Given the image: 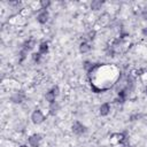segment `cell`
Listing matches in <instances>:
<instances>
[{
  "label": "cell",
  "mask_w": 147,
  "mask_h": 147,
  "mask_svg": "<svg viewBox=\"0 0 147 147\" xmlns=\"http://www.w3.org/2000/svg\"><path fill=\"white\" fill-rule=\"evenodd\" d=\"M31 122L34 124V125H39V124H41V123H44L45 122V119H46V116H45V114L42 113V110H40V109H34L32 113H31Z\"/></svg>",
  "instance_id": "obj_1"
},
{
  "label": "cell",
  "mask_w": 147,
  "mask_h": 147,
  "mask_svg": "<svg viewBox=\"0 0 147 147\" xmlns=\"http://www.w3.org/2000/svg\"><path fill=\"white\" fill-rule=\"evenodd\" d=\"M42 140V136L40 133H33L28 138V145L30 147H39Z\"/></svg>",
  "instance_id": "obj_2"
},
{
  "label": "cell",
  "mask_w": 147,
  "mask_h": 147,
  "mask_svg": "<svg viewBox=\"0 0 147 147\" xmlns=\"http://www.w3.org/2000/svg\"><path fill=\"white\" fill-rule=\"evenodd\" d=\"M86 130H87L86 126H85L83 123H80L79 121H75V122L72 123V125H71V131H72L75 134H77V136H80V134L85 133Z\"/></svg>",
  "instance_id": "obj_3"
},
{
  "label": "cell",
  "mask_w": 147,
  "mask_h": 147,
  "mask_svg": "<svg viewBox=\"0 0 147 147\" xmlns=\"http://www.w3.org/2000/svg\"><path fill=\"white\" fill-rule=\"evenodd\" d=\"M25 99V93L23 91H17V92H14L11 95H10V101L13 103H21L23 102Z\"/></svg>",
  "instance_id": "obj_4"
},
{
  "label": "cell",
  "mask_w": 147,
  "mask_h": 147,
  "mask_svg": "<svg viewBox=\"0 0 147 147\" xmlns=\"http://www.w3.org/2000/svg\"><path fill=\"white\" fill-rule=\"evenodd\" d=\"M49 20V11L48 10H40L37 15V22L41 25L46 24Z\"/></svg>",
  "instance_id": "obj_5"
},
{
  "label": "cell",
  "mask_w": 147,
  "mask_h": 147,
  "mask_svg": "<svg viewBox=\"0 0 147 147\" xmlns=\"http://www.w3.org/2000/svg\"><path fill=\"white\" fill-rule=\"evenodd\" d=\"M110 110H111V105H110L109 102H103V103H101L100 107H99V114H100V116H102V117L108 116V115L110 114Z\"/></svg>",
  "instance_id": "obj_6"
},
{
  "label": "cell",
  "mask_w": 147,
  "mask_h": 147,
  "mask_svg": "<svg viewBox=\"0 0 147 147\" xmlns=\"http://www.w3.org/2000/svg\"><path fill=\"white\" fill-rule=\"evenodd\" d=\"M59 110H60V105H59L57 101H55L54 103H51L48 106V114L51 116H55L59 113Z\"/></svg>",
  "instance_id": "obj_7"
},
{
  "label": "cell",
  "mask_w": 147,
  "mask_h": 147,
  "mask_svg": "<svg viewBox=\"0 0 147 147\" xmlns=\"http://www.w3.org/2000/svg\"><path fill=\"white\" fill-rule=\"evenodd\" d=\"M91 45H90V42L88 41H86V40H84V41H82L80 44H79V53H82V54H86V53H88L90 51H91Z\"/></svg>",
  "instance_id": "obj_8"
},
{
  "label": "cell",
  "mask_w": 147,
  "mask_h": 147,
  "mask_svg": "<svg viewBox=\"0 0 147 147\" xmlns=\"http://www.w3.org/2000/svg\"><path fill=\"white\" fill-rule=\"evenodd\" d=\"M38 52H39L41 55H46V54L49 52L48 42H46V41H41V42L38 45Z\"/></svg>",
  "instance_id": "obj_9"
},
{
  "label": "cell",
  "mask_w": 147,
  "mask_h": 147,
  "mask_svg": "<svg viewBox=\"0 0 147 147\" xmlns=\"http://www.w3.org/2000/svg\"><path fill=\"white\" fill-rule=\"evenodd\" d=\"M56 95H55V93L52 91V90H49V91H47L46 93H45V100L48 102V105H51V103H54L55 101H56Z\"/></svg>",
  "instance_id": "obj_10"
},
{
  "label": "cell",
  "mask_w": 147,
  "mask_h": 147,
  "mask_svg": "<svg viewBox=\"0 0 147 147\" xmlns=\"http://www.w3.org/2000/svg\"><path fill=\"white\" fill-rule=\"evenodd\" d=\"M36 45H37V41H36L34 39H28V40L25 41L23 48L26 49L28 52H30V51H32V49L36 47Z\"/></svg>",
  "instance_id": "obj_11"
},
{
  "label": "cell",
  "mask_w": 147,
  "mask_h": 147,
  "mask_svg": "<svg viewBox=\"0 0 147 147\" xmlns=\"http://www.w3.org/2000/svg\"><path fill=\"white\" fill-rule=\"evenodd\" d=\"M102 5H103L102 1H100V0H93V1L90 3V8H91L92 10H99V9H101Z\"/></svg>",
  "instance_id": "obj_12"
},
{
  "label": "cell",
  "mask_w": 147,
  "mask_h": 147,
  "mask_svg": "<svg viewBox=\"0 0 147 147\" xmlns=\"http://www.w3.org/2000/svg\"><path fill=\"white\" fill-rule=\"evenodd\" d=\"M51 5H52V2L49 0H41V1H39V7H40L41 10H47L51 7Z\"/></svg>",
  "instance_id": "obj_13"
},
{
  "label": "cell",
  "mask_w": 147,
  "mask_h": 147,
  "mask_svg": "<svg viewBox=\"0 0 147 147\" xmlns=\"http://www.w3.org/2000/svg\"><path fill=\"white\" fill-rule=\"evenodd\" d=\"M28 53H29V52H28L26 49L22 48L21 52H20V54H18V61H20V62H23V61L28 57Z\"/></svg>",
  "instance_id": "obj_14"
},
{
  "label": "cell",
  "mask_w": 147,
  "mask_h": 147,
  "mask_svg": "<svg viewBox=\"0 0 147 147\" xmlns=\"http://www.w3.org/2000/svg\"><path fill=\"white\" fill-rule=\"evenodd\" d=\"M41 57H42V55H41L39 52H33V53L31 54V59H32V61H33V62H36V63L40 62Z\"/></svg>",
  "instance_id": "obj_15"
},
{
  "label": "cell",
  "mask_w": 147,
  "mask_h": 147,
  "mask_svg": "<svg viewBox=\"0 0 147 147\" xmlns=\"http://www.w3.org/2000/svg\"><path fill=\"white\" fill-rule=\"evenodd\" d=\"M95 34H96V32H95L94 30L90 31V32L87 33V40H93V39L95 38Z\"/></svg>",
  "instance_id": "obj_16"
},
{
  "label": "cell",
  "mask_w": 147,
  "mask_h": 147,
  "mask_svg": "<svg viewBox=\"0 0 147 147\" xmlns=\"http://www.w3.org/2000/svg\"><path fill=\"white\" fill-rule=\"evenodd\" d=\"M51 90H52V91L55 93V95H56V96H59V94H60V87H59L57 85H54V86H53Z\"/></svg>",
  "instance_id": "obj_17"
},
{
  "label": "cell",
  "mask_w": 147,
  "mask_h": 147,
  "mask_svg": "<svg viewBox=\"0 0 147 147\" xmlns=\"http://www.w3.org/2000/svg\"><path fill=\"white\" fill-rule=\"evenodd\" d=\"M141 34H142L144 37H147V26H144V28L141 29Z\"/></svg>",
  "instance_id": "obj_18"
},
{
  "label": "cell",
  "mask_w": 147,
  "mask_h": 147,
  "mask_svg": "<svg viewBox=\"0 0 147 147\" xmlns=\"http://www.w3.org/2000/svg\"><path fill=\"white\" fill-rule=\"evenodd\" d=\"M142 17H144V20H145V21H147V8L142 11Z\"/></svg>",
  "instance_id": "obj_19"
},
{
  "label": "cell",
  "mask_w": 147,
  "mask_h": 147,
  "mask_svg": "<svg viewBox=\"0 0 147 147\" xmlns=\"http://www.w3.org/2000/svg\"><path fill=\"white\" fill-rule=\"evenodd\" d=\"M18 147H30L29 145H26V144H22V145H20Z\"/></svg>",
  "instance_id": "obj_20"
},
{
  "label": "cell",
  "mask_w": 147,
  "mask_h": 147,
  "mask_svg": "<svg viewBox=\"0 0 147 147\" xmlns=\"http://www.w3.org/2000/svg\"><path fill=\"white\" fill-rule=\"evenodd\" d=\"M145 94H146V96H147V86L145 87Z\"/></svg>",
  "instance_id": "obj_21"
}]
</instances>
